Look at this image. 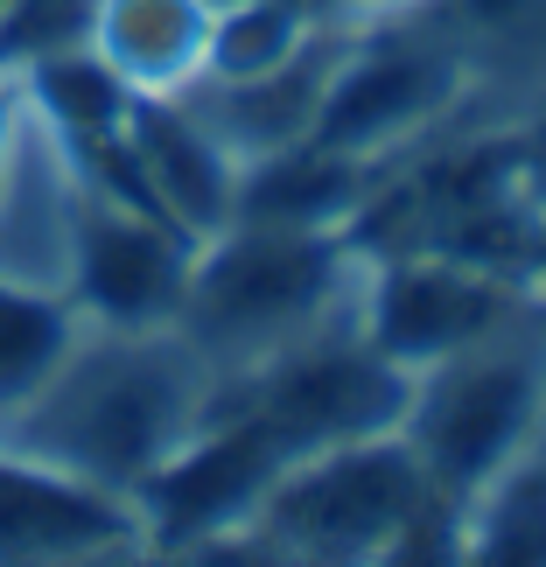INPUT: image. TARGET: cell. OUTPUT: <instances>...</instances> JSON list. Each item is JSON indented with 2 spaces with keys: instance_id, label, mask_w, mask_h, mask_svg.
<instances>
[{
  "instance_id": "cell-1",
  "label": "cell",
  "mask_w": 546,
  "mask_h": 567,
  "mask_svg": "<svg viewBox=\"0 0 546 567\" xmlns=\"http://www.w3.org/2000/svg\"><path fill=\"white\" fill-rule=\"evenodd\" d=\"M210 385L217 372L196 358V343L176 322L168 330H105V322L78 316V337L42 372V385L0 413V449H21L35 463H56L134 497L196 434Z\"/></svg>"
},
{
  "instance_id": "cell-2",
  "label": "cell",
  "mask_w": 546,
  "mask_h": 567,
  "mask_svg": "<svg viewBox=\"0 0 546 567\" xmlns=\"http://www.w3.org/2000/svg\"><path fill=\"white\" fill-rule=\"evenodd\" d=\"M358 274L364 252L343 231L225 225L189 259L176 330L217 379H231L322 330L358 322Z\"/></svg>"
},
{
  "instance_id": "cell-3",
  "label": "cell",
  "mask_w": 546,
  "mask_h": 567,
  "mask_svg": "<svg viewBox=\"0 0 546 567\" xmlns=\"http://www.w3.org/2000/svg\"><path fill=\"white\" fill-rule=\"evenodd\" d=\"M546 413V295L533 288L491 337L413 372L400 434L421 455L427 484L470 505L539 442Z\"/></svg>"
},
{
  "instance_id": "cell-4",
  "label": "cell",
  "mask_w": 546,
  "mask_h": 567,
  "mask_svg": "<svg viewBox=\"0 0 546 567\" xmlns=\"http://www.w3.org/2000/svg\"><path fill=\"white\" fill-rule=\"evenodd\" d=\"M427 470L406 449L400 427L358 434V442L309 449L280 470V484L259 497L231 554L259 560H392L413 512L427 505Z\"/></svg>"
},
{
  "instance_id": "cell-5",
  "label": "cell",
  "mask_w": 546,
  "mask_h": 567,
  "mask_svg": "<svg viewBox=\"0 0 546 567\" xmlns=\"http://www.w3.org/2000/svg\"><path fill=\"white\" fill-rule=\"evenodd\" d=\"M385 29H351L330 84H322L309 141L343 147V155L400 162L421 141L449 134V120L470 105V78L442 35H427L413 14H379Z\"/></svg>"
},
{
  "instance_id": "cell-6",
  "label": "cell",
  "mask_w": 546,
  "mask_h": 567,
  "mask_svg": "<svg viewBox=\"0 0 546 567\" xmlns=\"http://www.w3.org/2000/svg\"><path fill=\"white\" fill-rule=\"evenodd\" d=\"M413 372L392 364L385 351H371L358 337V322L322 330L295 351H280L253 372H231L210 385V406H246L259 421H274L301 449H330L358 442V434H385L406 413Z\"/></svg>"
},
{
  "instance_id": "cell-7",
  "label": "cell",
  "mask_w": 546,
  "mask_h": 567,
  "mask_svg": "<svg viewBox=\"0 0 546 567\" xmlns=\"http://www.w3.org/2000/svg\"><path fill=\"white\" fill-rule=\"evenodd\" d=\"M526 295H533L526 280L484 274V267H470L455 252H434V246L379 252L358 274V337L371 351H385L392 364L421 372V364L491 337Z\"/></svg>"
},
{
  "instance_id": "cell-8",
  "label": "cell",
  "mask_w": 546,
  "mask_h": 567,
  "mask_svg": "<svg viewBox=\"0 0 546 567\" xmlns=\"http://www.w3.org/2000/svg\"><path fill=\"white\" fill-rule=\"evenodd\" d=\"M78 225H84V168L71 141L21 99L8 147H0V280L71 301Z\"/></svg>"
},
{
  "instance_id": "cell-9",
  "label": "cell",
  "mask_w": 546,
  "mask_h": 567,
  "mask_svg": "<svg viewBox=\"0 0 546 567\" xmlns=\"http://www.w3.org/2000/svg\"><path fill=\"white\" fill-rule=\"evenodd\" d=\"M196 238H183L168 217H147L134 204L84 189L78 225V267H71V309L105 330H168L183 309Z\"/></svg>"
},
{
  "instance_id": "cell-10",
  "label": "cell",
  "mask_w": 546,
  "mask_h": 567,
  "mask_svg": "<svg viewBox=\"0 0 546 567\" xmlns=\"http://www.w3.org/2000/svg\"><path fill=\"white\" fill-rule=\"evenodd\" d=\"M147 554L141 505L92 476L0 449V560H120Z\"/></svg>"
},
{
  "instance_id": "cell-11",
  "label": "cell",
  "mask_w": 546,
  "mask_h": 567,
  "mask_svg": "<svg viewBox=\"0 0 546 567\" xmlns=\"http://www.w3.org/2000/svg\"><path fill=\"white\" fill-rule=\"evenodd\" d=\"M343 42H351V14L322 21V35L309 42V50H301L295 63H280V71H267V78H231V84L196 78L189 92H176V99L217 134V147L246 168L259 155H274V147L309 141L316 105H322V84H330Z\"/></svg>"
},
{
  "instance_id": "cell-12",
  "label": "cell",
  "mask_w": 546,
  "mask_h": 567,
  "mask_svg": "<svg viewBox=\"0 0 546 567\" xmlns=\"http://www.w3.org/2000/svg\"><path fill=\"white\" fill-rule=\"evenodd\" d=\"M126 147H134L162 217L183 238H217L238 204V162L217 147V134L189 113L183 99H134L126 105Z\"/></svg>"
},
{
  "instance_id": "cell-13",
  "label": "cell",
  "mask_w": 546,
  "mask_h": 567,
  "mask_svg": "<svg viewBox=\"0 0 546 567\" xmlns=\"http://www.w3.org/2000/svg\"><path fill=\"white\" fill-rule=\"evenodd\" d=\"M392 176V162L371 155H343L322 141H295L274 147L238 168V204L231 225H280V231H351L358 210L379 196V183Z\"/></svg>"
},
{
  "instance_id": "cell-14",
  "label": "cell",
  "mask_w": 546,
  "mask_h": 567,
  "mask_svg": "<svg viewBox=\"0 0 546 567\" xmlns=\"http://www.w3.org/2000/svg\"><path fill=\"white\" fill-rule=\"evenodd\" d=\"M427 35H442L463 63L470 92H526L533 105L546 99V0H406Z\"/></svg>"
},
{
  "instance_id": "cell-15",
  "label": "cell",
  "mask_w": 546,
  "mask_h": 567,
  "mask_svg": "<svg viewBox=\"0 0 546 567\" xmlns=\"http://www.w3.org/2000/svg\"><path fill=\"white\" fill-rule=\"evenodd\" d=\"M210 8L204 0H99L92 50L120 71L134 99H176L204 71Z\"/></svg>"
},
{
  "instance_id": "cell-16",
  "label": "cell",
  "mask_w": 546,
  "mask_h": 567,
  "mask_svg": "<svg viewBox=\"0 0 546 567\" xmlns=\"http://www.w3.org/2000/svg\"><path fill=\"white\" fill-rule=\"evenodd\" d=\"M322 21L337 14H316L301 0H225V8H210V42H204V71L196 78H217V84L267 78L309 50Z\"/></svg>"
},
{
  "instance_id": "cell-17",
  "label": "cell",
  "mask_w": 546,
  "mask_h": 567,
  "mask_svg": "<svg viewBox=\"0 0 546 567\" xmlns=\"http://www.w3.org/2000/svg\"><path fill=\"white\" fill-rule=\"evenodd\" d=\"M14 84H21V99H29L63 141L120 134V126H126V105H134V92L120 84V71L92 50V42H84V50H63L50 63H35V71H21Z\"/></svg>"
},
{
  "instance_id": "cell-18",
  "label": "cell",
  "mask_w": 546,
  "mask_h": 567,
  "mask_svg": "<svg viewBox=\"0 0 546 567\" xmlns=\"http://www.w3.org/2000/svg\"><path fill=\"white\" fill-rule=\"evenodd\" d=\"M463 560H505L526 567L546 560V455H518V463L470 497V554Z\"/></svg>"
},
{
  "instance_id": "cell-19",
  "label": "cell",
  "mask_w": 546,
  "mask_h": 567,
  "mask_svg": "<svg viewBox=\"0 0 546 567\" xmlns=\"http://www.w3.org/2000/svg\"><path fill=\"white\" fill-rule=\"evenodd\" d=\"M71 337H78V309L63 295H29L0 280V413L29 400Z\"/></svg>"
},
{
  "instance_id": "cell-20",
  "label": "cell",
  "mask_w": 546,
  "mask_h": 567,
  "mask_svg": "<svg viewBox=\"0 0 546 567\" xmlns=\"http://www.w3.org/2000/svg\"><path fill=\"white\" fill-rule=\"evenodd\" d=\"M99 0H0V78H21L35 63L92 42Z\"/></svg>"
},
{
  "instance_id": "cell-21",
  "label": "cell",
  "mask_w": 546,
  "mask_h": 567,
  "mask_svg": "<svg viewBox=\"0 0 546 567\" xmlns=\"http://www.w3.org/2000/svg\"><path fill=\"white\" fill-rule=\"evenodd\" d=\"M518 176H526V189L546 204V120L518 134Z\"/></svg>"
},
{
  "instance_id": "cell-22",
  "label": "cell",
  "mask_w": 546,
  "mask_h": 567,
  "mask_svg": "<svg viewBox=\"0 0 546 567\" xmlns=\"http://www.w3.org/2000/svg\"><path fill=\"white\" fill-rule=\"evenodd\" d=\"M14 113H21V84H8V78H0V147H8V126H14Z\"/></svg>"
},
{
  "instance_id": "cell-23",
  "label": "cell",
  "mask_w": 546,
  "mask_h": 567,
  "mask_svg": "<svg viewBox=\"0 0 546 567\" xmlns=\"http://www.w3.org/2000/svg\"><path fill=\"white\" fill-rule=\"evenodd\" d=\"M392 8H406V0H337V14H351V21H358V14H364V21H371V14H392Z\"/></svg>"
},
{
  "instance_id": "cell-24",
  "label": "cell",
  "mask_w": 546,
  "mask_h": 567,
  "mask_svg": "<svg viewBox=\"0 0 546 567\" xmlns=\"http://www.w3.org/2000/svg\"><path fill=\"white\" fill-rule=\"evenodd\" d=\"M533 288L546 295V231H539V274H533Z\"/></svg>"
},
{
  "instance_id": "cell-25",
  "label": "cell",
  "mask_w": 546,
  "mask_h": 567,
  "mask_svg": "<svg viewBox=\"0 0 546 567\" xmlns=\"http://www.w3.org/2000/svg\"><path fill=\"white\" fill-rule=\"evenodd\" d=\"M204 8H225V0H204Z\"/></svg>"
}]
</instances>
